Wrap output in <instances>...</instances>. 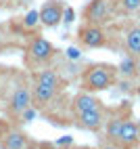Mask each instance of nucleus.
Segmentation results:
<instances>
[{"label": "nucleus", "instance_id": "nucleus-20", "mask_svg": "<svg viewBox=\"0 0 140 149\" xmlns=\"http://www.w3.org/2000/svg\"><path fill=\"white\" fill-rule=\"evenodd\" d=\"M8 128H11V126H8V122L0 118V141H2V136H4V134L8 132Z\"/></svg>", "mask_w": 140, "mask_h": 149}, {"label": "nucleus", "instance_id": "nucleus-2", "mask_svg": "<svg viewBox=\"0 0 140 149\" xmlns=\"http://www.w3.org/2000/svg\"><path fill=\"white\" fill-rule=\"evenodd\" d=\"M117 0H90L84 6L82 17L84 23H94V25H107L117 13Z\"/></svg>", "mask_w": 140, "mask_h": 149}, {"label": "nucleus", "instance_id": "nucleus-1", "mask_svg": "<svg viewBox=\"0 0 140 149\" xmlns=\"http://www.w3.org/2000/svg\"><path fill=\"white\" fill-rule=\"evenodd\" d=\"M117 65L111 63H92L82 72V91L101 93L109 91L117 82Z\"/></svg>", "mask_w": 140, "mask_h": 149}, {"label": "nucleus", "instance_id": "nucleus-5", "mask_svg": "<svg viewBox=\"0 0 140 149\" xmlns=\"http://www.w3.org/2000/svg\"><path fill=\"white\" fill-rule=\"evenodd\" d=\"M107 122V109H90V111H82V113H75V126L82 128V130H101Z\"/></svg>", "mask_w": 140, "mask_h": 149}, {"label": "nucleus", "instance_id": "nucleus-13", "mask_svg": "<svg viewBox=\"0 0 140 149\" xmlns=\"http://www.w3.org/2000/svg\"><path fill=\"white\" fill-rule=\"evenodd\" d=\"M27 145H29L27 136L21 130H13V128H8V132L0 141V147L2 149H27Z\"/></svg>", "mask_w": 140, "mask_h": 149}, {"label": "nucleus", "instance_id": "nucleus-6", "mask_svg": "<svg viewBox=\"0 0 140 149\" xmlns=\"http://www.w3.org/2000/svg\"><path fill=\"white\" fill-rule=\"evenodd\" d=\"M115 149H134L138 147V122L132 118H123L121 128H119L117 141L113 145Z\"/></svg>", "mask_w": 140, "mask_h": 149}, {"label": "nucleus", "instance_id": "nucleus-18", "mask_svg": "<svg viewBox=\"0 0 140 149\" xmlns=\"http://www.w3.org/2000/svg\"><path fill=\"white\" fill-rule=\"evenodd\" d=\"M117 6H119V11H123L126 15H132V13L138 11L140 0H117Z\"/></svg>", "mask_w": 140, "mask_h": 149}, {"label": "nucleus", "instance_id": "nucleus-12", "mask_svg": "<svg viewBox=\"0 0 140 149\" xmlns=\"http://www.w3.org/2000/svg\"><path fill=\"white\" fill-rule=\"evenodd\" d=\"M138 74H140V57H134L128 53L117 65V76L126 78V80H134Z\"/></svg>", "mask_w": 140, "mask_h": 149}, {"label": "nucleus", "instance_id": "nucleus-19", "mask_svg": "<svg viewBox=\"0 0 140 149\" xmlns=\"http://www.w3.org/2000/svg\"><path fill=\"white\" fill-rule=\"evenodd\" d=\"M73 19H75V11H73L71 6H65V8H63V21H65V23H71Z\"/></svg>", "mask_w": 140, "mask_h": 149}, {"label": "nucleus", "instance_id": "nucleus-21", "mask_svg": "<svg viewBox=\"0 0 140 149\" xmlns=\"http://www.w3.org/2000/svg\"><path fill=\"white\" fill-rule=\"evenodd\" d=\"M67 57L75 61V59H79V51H77V48H69V51H67Z\"/></svg>", "mask_w": 140, "mask_h": 149}, {"label": "nucleus", "instance_id": "nucleus-4", "mask_svg": "<svg viewBox=\"0 0 140 149\" xmlns=\"http://www.w3.org/2000/svg\"><path fill=\"white\" fill-rule=\"evenodd\" d=\"M77 42L84 48H105L109 46V34L103 25L82 23L77 29Z\"/></svg>", "mask_w": 140, "mask_h": 149}, {"label": "nucleus", "instance_id": "nucleus-24", "mask_svg": "<svg viewBox=\"0 0 140 149\" xmlns=\"http://www.w3.org/2000/svg\"><path fill=\"white\" fill-rule=\"evenodd\" d=\"M136 13H138V21H140V6H138V11H136Z\"/></svg>", "mask_w": 140, "mask_h": 149}, {"label": "nucleus", "instance_id": "nucleus-15", "mask_svg": "<svg viewBox=\"0 0 140 149\" xmlns=\"http://www.w3.org/2000/svg\"><path fill=\"white\" fill-rule=\"evenodd\" d=\"M121 122H123L121 116H113V118H109V120L105 122V134H107L109 145H115L117 134H119V128H121Z\"/></svg>", "mask_w": 140, "mask_h": 149}, {"label": "nucleus", "instance_id": "nucleus-7", "mask_svg": "<svg viewBox=\"0 0 140 149\" xmlns=\"http://www.w3.org/2000/svg\"><path fill=\"white\" fill-rule=\"evenodd\" d=\"M29 105H32V86H27L25 82L17 84L13 88L11 99H8V111H11V116H19Z\"/></svg>", "mask_w": 140, "mask_h": 149}, {"label": "nucleus", "instance_id": "nucleus-14", "mask_svg": "<svg viewBox=\"0 0 140 149\" xmlns=\"http://www.w3.org/2000/svg\"><path fill=\"white\" fill-rule=\"evenodd\" d=\"M126 51L134 57H140V25H132L126 29Z\"/></svg>", "mask_w": 140, "mask_h": 149}, {"label": "nucleus", "instance_id": "nucleus-23", "mask_svg": "<svg viewBox=\"0 0 140 149\" xmlns=\"http://www.w3.org/2000/svg\"><path fill=\"white\" fill-rule=\"evenodd\" d=\"M138 145H140V124H138Z\"/></svg>", "mask_w": 140, "mask_h": 149}, {"label": "nucleus", "instance_id": "nucleus-22", "mask_svg": "<svg viewBox=\"0 0 140 149\" xmlns=\"http://www.w3.org/2000/svg\"><path fill=\"white\" fill-rule=\"evenodd\" d=\"M136 95H138V99H140V84L136 86Z\"/></svg>", "mask_w": 140, "mask_h": 149}, {"label": "nucleus", "instance_id": "nucleus-8", "mask_svg": "<svg viewBox=\"0 0 140 149\" xmlns=\"http://www.w3.org/2000/svg\"><path fill=\"white\" fill-rule=\"evenodd\" d=\"M63 2L61 0H46L40 8V23L44 27H57L63 21Z\"/></svg>", "mask_w": 140, "mask_h": 149}, {"label": "nucleus", "instance_id": "nucleus-17", "mask_svg": "<svg viewBox=\"0 0 140 149\" xmlns=\"http://www.w3.org/2000/svg\"><path fill=\"white\" fill-rule=\"evenodd\" d=\"M17 118H19V122H21V124H29V122H34L36 118H38V107H36V105H29V107H27V109H23V111L19 113Z\"/></svg>", "mask_w": 140, "mask_h": 149}, {"label": "nucleus", "instance_id": "nucleus-9", "mask_svg": "<svg viewBox=\"0 0 140 149\" xmlns=\"http://www.w3.org/2000/svg\"><path fill=\"white\" fill-rule=\"evenodd\" d=\"M101 107H105L103 101L98 97H94V93H88V91H79L71 99V111L73 113L90 111V109H101Z\"/></svg>", "mask_w": 140, "mask_h": 149}, {"label": "nucleus", "instance_id": "nucleus-11", "mask_svg": "<svg viewBox=\"0 0 140 149\" xmlns=\"http://www.w3.org/2000/svg\"><path fill=\"white\" fill-rule=\"evenodd\" d=\"M34 82L36 84H42V86H48V88H57V91H61L63 88V78L61 74L57 72V69H40V72L34 74Z\"/></svg>", "mask_w": 140, "mask_h": 149}, {"label": "nucleus", "instance_id": "nucleus-10", "mask_svg": "<svg viewBox=\"0 0 140 149\" xmlns=\"http://www.w3.org/2000/svg\"><path fill=\"white\" fill-rule=\"evenodd\" d=\"M57 95H59L57 88H48V86H42V84L34 82V86H32V105H36L38 109L46 107L57 99Z\"/></svg>", "mask_w": 140, "mask_h": 149}, {"label": "nucleus", "instance_id": "nucleus-16", "mask_svg": "<svg viewBox=\"0 0 140 149\" xmlns=\"http://www.w3.org/2000/svg\"><path fill=\"white\" fill-rule=\"evenodd\" d=\"M21 25H23L25 29H34V27H38V25H40V13L36 11V8L27 11L25 17H23V21H21Z\"/></svg>", "mask_w": 140, "mask_h": 149}, {"label": "nucleus", "instance_id": "nucleus-3", "mask_svg": "<svg viewBox=\"0 0 140 149\" xmlns=\"http://www.w3.org/2000/svg\"><path fill=\"white\" fill-rule=\"evenodd\" d=\"M54 46L52 42H48L44 36H36L32 38V42L25 48V63L29 67H38V65H46L50 59L54 57Z\"/></svg>", "mask_w": 140, "mask_h": 149}]
</instances>
